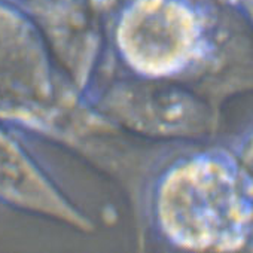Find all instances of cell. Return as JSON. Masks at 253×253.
<instances>
[{"label":"cell","mask_w":253,"mask_h":253,"mask_svg":"<svg viewBox=\"0 0 253 253\" xmlns=\"http://www.w3.org/2000/svg\"><path fill=\"white\" fill-rule=\"evenodd\" d=\"M142 211L155 238L176 250L237 252L253 243V201L225 146L188 145L158 158Z\"/></svg>","instance_id":"6da1fadb"},{"label":"cell","mask_w":253,"mask_h":253,"mask_svg":"<svg viewBox=\"0 0 253 253\" xmlns=\"http://www.w3.org/2000/svg\"><path fill=\"white\" fill-rule=\"evenodd\" d=\"M0 124L76 142L107 122L54 61L35 23L0 5Z\"/></svg>","instance_id":"7a4b0ae2"},{"label":"cell","mask_w":253,"mask_h":253,"mask_svg":"<svg viewBox=\"0 0 253 253\" xmlns=\"http://www.w3.org/2000/svg\"><path fill=\"white\" fill-rule=\"evenodd\" d=\"M85 97L118 128L152 139L201 140L217 126V107L195 89L176 82L122 75L94 84Z\"/></svg>","instance_id":"3957f363"},{"label":"cell","mask_w":253,"mask_h":253,"mask_svg":"<svg viewBox=\"0 0 253 253\" xmlns=\"http://www.w3.org/2000/svg\"><path fill=\"white\" fill-rule=\"evenodd\" d=\"M0 201L11 207L66 220L81 231L91 228L57 189L17 130L0 124Z\"/></svg>","instance_id":"277c9868"},{"label":"cell","mask_w":253,"mask_h":253,"mask_svg":"<svg viewBox=\"0 0 253 253\" xmlns=\"http://www.w3.org/2000/svg\"><path fill=\"white\" fill-rule=\"evenodd\" d=\"M225 148L249 198L253 201V124L238 133Z\"/></svg>","instance_id":"5b68a950"},{"label":"cell","mask_w":253,"mask_h":253,"mask_svg":"<svg viewBox=\"0 0 253 253\" xmlns=\"http://www.w3.org/2000/svg\"><path fill=\"white\" fill-rule=\"evenodd\" d=\"M247 8H249V12H250V18H252V21H253V2H252V3H249V5H247Z\"/></svg>","instance_id":"8992f818"}]
</instances>
